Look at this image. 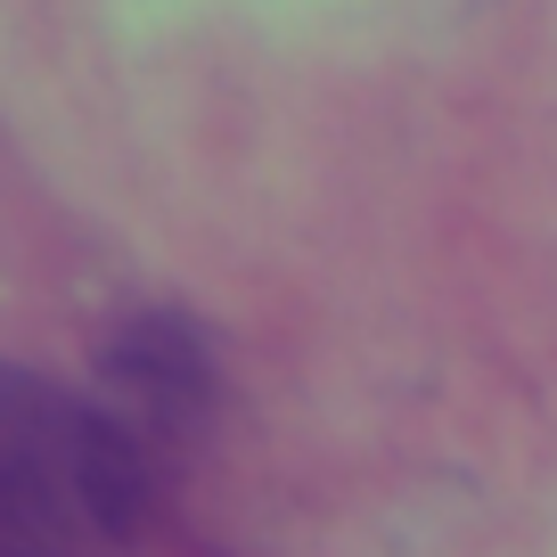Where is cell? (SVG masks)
I'll return each instance as SVG.
<instances>
[{
    "label": "cell",
    "mask_w": 557,
    "mask_h": 557,
    "mask_svg": "<svg viewBox=\"0 0 557 557\" xmlns=\"http://www.w3.org/2000/svg\"><path fill=\"white\" fill-rule=\"evenodd\" d=\"M164 475L107 401L0 361V557H115Z\"/></svg>",
    "instance_id": "cell-1"
},
{
    "label": "cell",
    "mask_w": 557,
    "mask_h": 557,
    "mask_svg": "<svg viewBox=\"0 0 557 557\" xmlns=\"http://www.w3.org/2000/svg\"><path fill=\"white\" fill-rule=\"evenodd\" d=\"M107 418L148 451V468H173L213 410V352L181 312H148L107 345Z\"/></svg>",
    "instance_id": "cell-2"
}]
</instances>
